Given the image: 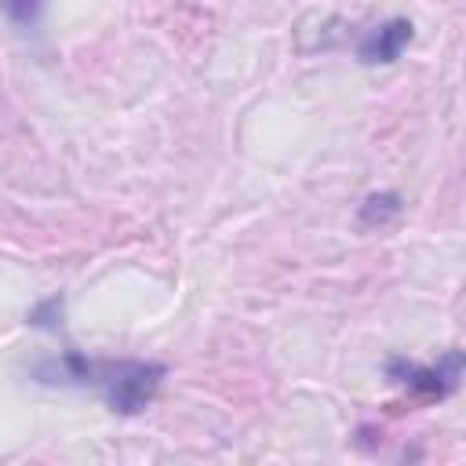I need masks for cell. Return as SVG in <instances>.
<instances>
[{"label": "cell", "mask_w": 466, "mask_h": 466, "mask_svg": "<svg viewBox=\"0 0 466 466\" xmlns=\"http://www.w3.org/2000/svg\"><path fill=\"white\" fill-rule=\"evenodd\" d=\"M167 368L157 360H87L80 353H66L51 364L47 382H91L102 390L106 404L120 415H138L160 390Z\"/></svg>", "instance_id": "6da1fadb"}, {"label": "cell", "mask_w": 466, "mask_h": 466, "mask_svg": "<svg viewBox=\"0 0 466 466\" xmlns=\"http://www.w3.org/2000/svg\"><path fill=\"white\" fill-rule=\"evenodd\" d=\"M0 11L7 15V22H15L18 29H33L44 18V0H0Z\"/></svg>", "instance_id": "5b68a950"}, {"label": "cell", "mask_w": 466, "mask_h": 466, "mask_svg": "<svg viewBox=\"0 0 466 466\" xmlns=\"http://www.w3.org/2000/svg\"><path fill=\"white\" fill-rule=\"evenodd\" d=\"M386 375L404 386L408 393H419V397H448L459 390V379H462V353L459 350H448L437 364H415V360H404V357H393L386 364Z\"/></svg>", "instance_id": "7a4b0ae2"}, {"label": "cell", "mask_w": 466, "mask_h": 466, "mask_svg": "<svg viewBox=\"0 0 466 466\" xmlns=\"http://www.w3.org/2000/svg\"><path fill=\"white\" fill-rule=\"evenodd\" d=\"M400 193H371L364 204H360V226H386L390 218L400 215Z\"/></svg>", "instance_id": "277c9868"}, {"label": "cell", "mask_w": 466, "mask_h": 466, "mask_svg": "<svg viewBox=\"0 0 466 466\" xmlns=\"http://www.w3.org/2000/svg\"><path fill=\"white\" fill-rule=\"evenodd\" d=\"M411 44V22L408 18H390L375 29H368L357 44V58L364 66H390L404 55V47Z\"/></svg>", "instance_id": "3957f363"}]
</instances>
